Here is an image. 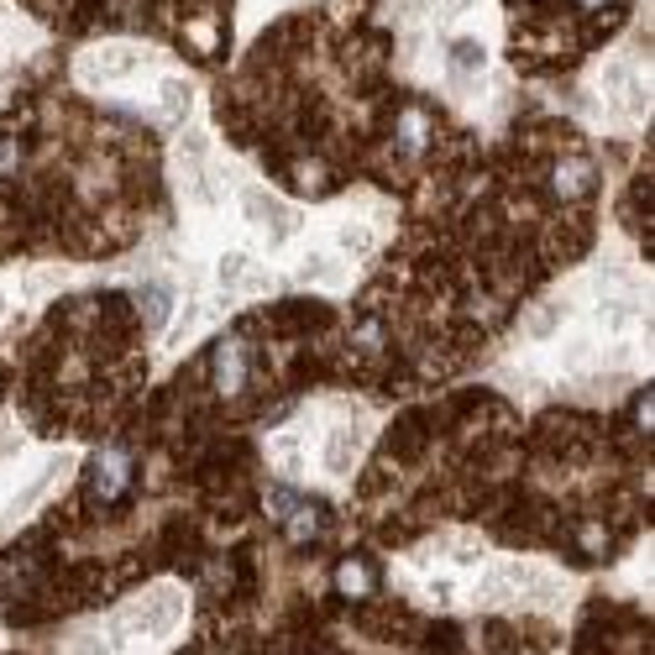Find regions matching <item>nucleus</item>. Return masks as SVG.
Listing matches in <instances>:
<instances>
[{
    "label": "nucleus",
    "instance_id": "obj_1",
    "mask_svg": "<svg viewBox=\"0 0 655 655\" xmlns=\"http://www.w3.org/2000/svg\"><path fill=\"white\" fill-rule=\"evenodd\" d=\"M556 598H562V583L530 562H498V566H488L483 583H477V609H504V603L551 609Z\"/></svg>",
    "mask_w": 655,
    "mask_h": 655
},
{
    "label": "nucleus",
    "instance_id": "obj_2",
    "mask_svg": "<svg viewBox=\"0 0 655 655\" xmlns=\"http://www.w3.org/2000/svg\"><path fill=\"white\" fill-rule=\"evenodd\" d=\"M184 613V598L179 587H153L147 598H137L132 609L121 613V630H137V634H168Z\"/></svg>",
    "mask_w": 655,
    "mask_h": 655
},
{
    "label": "nucleus",
    "instance_id": "obj_3",
    "mask_svg": "<svg viewBox=\"0 0 655 655\" xmlns=\"http://www.w3.org/2000/svg\"><path fill=\"white\" fill-rule=\"evenodd\" d=\"M241 205H247V221L258 226V231H268V241H283V236H294V211L283 205V200H273L268 189H258V184H247L241 189Z\"/></svg>",
    "mask_w": 655,
    "mask_h": 655
},
{
    "label": "nucleus",
    "instance_id": "obj_4",
    "mask_svg": "<svg viewBox=\"0 0 655 655\" xmlns=\"http://www.w3.org/2000/svg\"><path fill=\"white\" fill-rule=\"evenodd\" d=\"M362 445H368V425H336L326 441V472H336V477H347L351 467H357V456H362Z\"/></svg>",
    "mask_w": 655,
    "mask_h": 655
},
{
    "label": "nucleus",
    "instance_id": "obj_5",
    "mask_svg": "<svg viewBox=\"0 0 655 655\" xmlns=\"http://www.w3.org/2000/svg\"><path fill=\"white\" fill-rule=\"evenodd\" d=\"M221 283H226V294H252V289H262V273H258V262L247 258V252H226L221 258Z\"/></svg>",
    "mask_w": 655,
    "mask_h": 655
},
{
    "label": "nucleus",
    "instance_id": "obj_6",
    "mask_svg": "<svg viewBox=\"0 0 655 655\" xmlns=\"http://www.w3.org/2000/svg\"><path fill=\"white\" fill-rule=\"evenodd\" d=\"M241 383H247V351L226 341V347L215 351V388L221 394H241Z\"/></svg>",
    "mask_w": 655,
    "mask_h": 655
},
{
    "label": "nucleus",
    "instance_id": "obj_7",
    "mask_svg": "<svg viewBox=\"0 0 655 655\" xmlns=\"http://www.w3.org/2000/svg\"><path fill=\"white\" fill-rule=\"evenodd\" d=\"M79 69L90 74V79H116V74L137 69V53H132V47H100V53H84Z\"/></svg>",
    "mask_w": 655,
    "mask_h": 655
},
{
    "label": "nucleus",
    "instance_id": "obj_8",
    "mask_svg": "<svg viewBox=\"0 0 655 655\" xmlns=\"http://www.w3.org/2000/svg\"><path fill=\"white\" fill-rule=\"evenodd\" d=\"M94 488H100V498H116V493L126 488V456H121V451L94 456Z\"/></svg>",
    "mask_w": 655,
    "mask_h": 655
},
{
    "label": "nucleus",
    "instance_id": "obj_9",
    "mask_svg": "<svg viewBox=\"0 0 655 655\" xmlns=\"http://www.w3.org/2000/svg\"><path fill=\"white\" fill-rule=\"evenodd\" d=\"M189 100H194V94H189L184 79H163V84H158V116H163V121H184L189 116Z\"/></svg>",
    "mask_w": 655,
    "mask_h": 655
},
{
    "label": "nucleus",
    "instance_id": "obj_10",
    "mask_svg": "<svg viewBox=\"0 0 655 655\" xmlns=\"http://www.w3.org/2000/svg\"><path fill=\"white\" fill-rule=\"evenodd\" d=\"M300 283H341V262L336 258H305L300 262Z\"/></svg>",
    "mask_w": 655,
    "mask_h": 655
},
{
    "label": "nucleus",
    "instance_id": "obj_11",
    "mask_svg": "<svg viewBox=\"0 0 655 655\" xmlns=\"http://www.w3.org/2000/svg\"><path fill=\"white\" fill-rule=\"evenodd\" d=\"M273 456H279L283 477H294V472H300V436H279V441H273Z\"/></svg>",
    "mask_w": 655,
    "mask_h": 655
},
{
    "label": "nucleus",
    "instance_id": "obj_12",
    "mask_svg": "<svg viewBox=\"0 0 655 655\" xmlns=\"http://www.w3.org/2000/svg\"><path fill=\"white\" fill-rule=\"evenodd\" d=\"M341 247H347L351 258H368L373 252V231L368 226H341Z\"/></svg>",
    "mask_w": 655,
    "mask_h": 655
},
{
    "label": "nucleus",
    "instance_id": "obj_13",
    "mask_svg": "<svg viewBox=\"0 0 655 655\" xmlns=\"http://www.w3.org/2000/svg\"><path fill=\"white\" fill-rule=\"evenodd\" d=\"M368 583H373V566H368V562H347V566H341V587H347V592H368Z\"/></svg>",
    "mask_w": 655,
    "mask_h": 655
},
{
    "label": "nucleus",
    "instance_id": "obj_14",
    "mask_svg": "<svg viewBox=\"0 0 655 655\" xmlns=\"http://www.w3.org/2000/svg\"><path fill=\"white\" fill-rule=\"evenodd\" d=\"M163 320H168V289L153 283V289H147V326H163Z\"/></svg>",
    "mask_w": 655,
    "mask_h": 655
},
{
    "label": "nucleus",
    "instance_id": "obj_15",
    "mask_svg": "<svg viewBox=\"0 0 655 655\" xmlns=\"http://www.w3.org/2000/svg\"><path fill=\"white\" fill-rule=\"evenodd\" d=\"M69 655H116V651H111V640H100V634H74Z\"/></svg>",
    "mask_w": 655,
    "mask_h": 655
},
{
    "label": "nucleus",
    "instance_id": "obj_16",
    "mask_svg": "<svg viewBox=\"0 0 655 655\" xmlns=\"http://www.w3.org/2000/svg\"><path fill=\"white\" fill-rule=\"evenodd\" d=\"M556 320H562V305H545V309L535 315V326H530V336H545V330L556 326Z\"/></svg>",
    "mask_w": 655,
    "mask_h": 655
},
{
    "label": "nucleus",
    "instance_id": "obj_17",
    "mask_svg": "<svg viewBox=\"0 0 655 655\" xmlns=\"http://www.w3.org/2000/svg\"><path fill=\"white\" fill-rule=\"evenodd\" d=\"M0 309H5V300H0Z\"/></svg>",
    "mask_w": 655,
    "mask_h": 655
}]
</instances>
